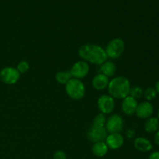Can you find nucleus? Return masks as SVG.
<instances>
[{"label":"nucleus","mask_w":159,"mask_h":159,"mask_svg":"<svg viewBox=\"0 0 159 159\" xmlns=\"http://www.w3.org/2000/svg\"><path fill=\"white\" fill-rule=\"evenodd\" d=\"M79 55L85 61L97 65H101L108 59L105 49L93 43L82 45L79 49Z\"/></svg>","instance_id":"obj_1"},{"label":"nucleus","mask_w":159,"mask_h":159,"mask_svg":"<svg viewBox=\"0 0 159 159\" xmlns=\"http://www.w3.org/2000/svg\"><path fill=\"white\" fill-rule=\"evenodd\" d=\"M108 93L113 99H123L129 96L130 89V81L124 76H117L109 82Z\"/></svg>","instance_id":"obj_2"},{"label":"nucleus","mask_w":159,"mask_h":159,"mask_svg":"<svg viewBox=\"0 0 159 159\" xmlns=\"http://www.w3.org/2000/svg\"><path fill=\"white\" fill-rule=\"evenodd\" d=\"M65 92L73 100H80L85 94V87L80 79L71 78L65 84Z\"/></svg>","instance_id":"obj_3"},{"label":"nucleus","mask_w":159,"mask_h":159,"mask_svg":"<svg viewBox=\"0 0 159 159\" xmlns=\"http://www.w3.org/2000/svg\"><path fill=\"white\" fill-rule=\"evenodd\" d=\"M125 49V43L121 38L116 37L110 40L107 45L105 49V52L107 54V58L114 59L119 58L124 53Z\"/></svg>","instance_id":"obj_4"},{"label":"nucleus","mask_w":159,"mask_h":159,"mask_svg":"<svg viewBox=\"0 0 159 159\" xmlns=\"http://www.w3.org/2000/svg\"><path fill=\"white\" fill-rule=\"evenodd\" d=\"M20 73L16 68L5 67L0 71V79L2 82L7 85H14L19 81Z\"/></svg>","instance_id":"obj_5"},{"label":"nucleus","mask_w":159,"mask_h":159,"mask_svg":"<svg viewBox=\"0 0 159 159\" xmlns=\"http://www.w3.org/2000/svg\"><path fill=\"white\" fill-rule=\"evenodd\" d=\"M124 127V121L120 115L113 114L107 120L105 129L107 133H120Z\"/></svg>","instance_id":"obj_6"},{"label":"nucleus","mask_w":159,"mask_h":159,"mask_svg":"<svg viewBox=\"0 0 159 159\" xmlns=\"http://www.w3.org/2000/svg\"><path fill=\"white\" fill-rule=\"evenodd\" d=\"M69 71L72 78L82 79L88 75L89 72V65L85 61H79L72 65Z\"/></svg>","instance_id":"obj_7"},{"label":"nucleus","mask_w":159,"mask_h":159,"mask_svg":"<svg viewBox=\"0 0 159 159\" xmlns=\"http://www.w3.org/2000/svg\"><path fill=\"white\" fill-rule=\"evenodd\" d=\"M97 106L101 113H103L105 115L109 114L114 110V99L110 95H102L98 99Z\"/></svg>","instance_id":"obj_8"},{"label":"nucleus","mask_w":159,"mask_h":159,"mask_svg":"<svg viewBox=\"0 0 159 159\" xmlns=\"http://www.w3.org/2000/svg\"><path fill=\"white\" fill-rule=\"evenodd\" d=\"M107 136V131L105 127H92L87 132V138L93 143L104 141Z\"/></svg>","instance_id":"obj_9"},{"label":"nucleus","mask_w":159,"mask_h":159,"mask_svg":"<svg viewBox=\"0 0 159 159\" xmlns=\"http://www.w3.org/2000/svg\"><path fill=\"white\" fill-rule=\"evenodd\" d=\"M124 137L120 134V133L109 134L105 139V143L107 147L111 150H117L120 148L124 144Z\"/></svg>","instance_id":"obj_10"},{"label":"nucleus","mask_w":159,"mask_h":159,"mask_svg":"<svg viewBox=\"0 0 159 159\" xmlns=\"http://www.w3.org/2000/svg\"><path fill=\"white\" fill-rule=\"evenodd\" d=\"M154 113V107L148 101H144L138 103L137 107L135 114L141 119H148L151 117Z\"/></svg>","instance_id":"obj_11"},{"label":"nucleus","mask_w":159,"mask_h":159,"mask_svg":"<svg viewBox=\"0 0 159 159\" xmlns=\"http://www.w3.org/2000/svg\"><path fill=\"white\" fill-rule=\"evenodd\" d=\"M138 105V102L137 99L128 96L123 99L122 103H121V110L125 115L131 116L135 113Z\"/></svg>","instance_id":"obj_12"},{"label":"nucleus","mask_w":159,"mask_h":159,"mask_svg":"<svg viewBox=\"0 0 159 159\" xmlns=\"http://www.w3.org/2000/svg\"><path fill=\"white\" fill-rule=\"evenodd\" d=\"M134 146L136 150L141 152H151L153 148V146H152L151 141L143 137H138V138H135L134 141Z\"/></svg>","instance_id":"obj_13"},{"label":"nucleus","mask_w":159,"mask_h":159,"mask_svg":"<svg viewBox=\"0 0 159 159\" xmlns=\"http://www.w3.org/2000/svg\"><path fill=\"white\" fill-rule=\"evenodd\" d=\"M109 82H110V80H109L108 77L101 74V73H99L96 75H95L93 79L92 85L95 89L101 91V90H103L106 88H107Z\"/></svg>","instance_id":"obj_14"},{"label":"nucleus","mask_w":159,"mask_h":159,"mask_svg":"<svg viewBox=\"0 0 159 159\" xmlns=\"http://www.w3.org/2000/svg\"><path fill=\"white\" fill-rule=\"evenodd\" d=\"M116 71V66L113 61H106L103 64H102L99 68V72L104 75L107 77H113Z\"/></svg>","instance_id":"obj_15"},{"label":"nucleus","mask_w":159,"mask_h":159,"mask_svg":"<svg viewBox=\"0 0 159 159\" xmlns=\"http://www.w3.org/2000/svg\"><path fill=\"white\" fill-rule=\"evenodd\" d=\"M108 147L105 141H99V142H96L93 144L92 147V152L95 156L98 158H102L104 157L108 152Z\"/></svg>","instance_id":"obj_16"},{"label":"nucleus","mask_w":159,"mask_h":159,"mask_svg":"<svg viewBox=\"0 0 159 159\" xmlns=\"http://www.w3.org/2000/svg\"><path fill=\"white\" fill-rule=\"evenodd\" d=\"M144 127L147 133H155L159 129V120L158 118L151 116V117L146 119Z\"/></svg>","instance_id":"obj_17"},{"label":"nucleus","mask_w":159,"mask_h":159,"mask_svg":"<svg viewBox=\"0 0 159 159\" xmlns=\"http://www.w3.org/2000/svg\"><path fill=\"white\" fill-rule=\"evenodd\" d=\"M71 75L69 71H61L55 75V79L58 83L65 85L71 79Z\"/></svg>","instance_id":"obj_18"},{"label":"nucleus","mask_w":159,"mask_h":159,"mask_svg":"<svg viewBox=\"0 0 159 159\" xmlns=\"http://www.w3.org/2000/svg\"><path fill=\"white\" fill-rule=\"evenodd\" d=\"M106 122H107V117L103 113H99L96 115V117L93 120V127H105Z\"/></svg>","instance_id":"obj_19"},{"label":"nucleus","mask_w":159,"mask_h":159,"mask_svg":"<svg viewBox=\"0 0 159 159\" xmlns=\"http://www.w3.org/2000/svg\"><path fill=\"white\" fill-rule=\"evenodd\" d=\"M144 94V91L138 85H134L133 87H130V92H129V96L135 99H138L141 98Z\"/></svg>","instance_id":"obj_20"},{"label":"nucleus","mask_w":159,"mask_h":159,"mask_svg":"<svg viewBox=\"0 0 159 159\" xmlns=\"http://www.w3.org/2000/svg\"><path fill=\"white\" fill-rule=\"evenodd\" d=\"M157 95H158V93H157L155 88H153V87H148V88L144 91L143 96H144L146 100L150 102V101L154 100V99L156 98Z\"/></svg>","instance_id":"obj_21"},{"label":"nucleus","mask_w":159,"mask_h":159,"mask_svg":"<svg viewBox=\"0 0 159 159\" xmlns=\"http://www.w3.org/2000/svg\"><path fill=\"white\" fill-rule=\"evenodd\" d=\"M16 69L18 70L20 74H24L27 72L30 69V64L26 61H21L17 65Z\"/></svg>","instance_id":"obj_22"},{"label":"nucleus","mask_w":159,"mask_h":159,"mask_svg":"<svg viewBox=\"0 0 159 159\" xmlns=\"http://www.w3.org/2000/svg\"><path fill=\"white\" fill-rule=\"evenodd\" d=\"M54 159H67V155L64 151H57L54 154Z\"/></svg>","instance_id":"obj_23"},{"label":"nucleus","mask_w":159,"mask_h":159,"mask_svg":"<svg viewBox=\"0 0 159 159\" xmlns=\"http://www.w3.org/2000/svg\"><path fill=\"white\" fill-rule=\"evenodd\" d=\"M148 159H159V151H155V152H152L149 155Z\"/></svg>","instance_id":"obj_24"},{"label":"nucleus","mask_w":159,"mask_h":159,"mask_svg":"<svg viewBox=\"0 0 159 159\" xmlns=\"http://www.w3.org/2000/svg\"><path fill=\"white\" fill-rule=\"evenodd\" d=\"M154 141H155V144L159 146V129L155 132V137H154Z\"/></svg>","instance_id":"obj_25"},{"label":"nucleus","mask_w":159,"mask_h":159,"mask_svg":"<svg viewBox=\"0 0 159 159\" xmlns=\"http://www.w3.org/2000/svg\"><path fill=\"white\" fill-rule=\"evenodd\" d=\"M135 134V132L133 130H132V129H130V130H128L127 131V138H133L134 137V135Z\"/></svg>","instance_id":"obj_26"},{"label":"nucleus","mask_w":159,"mask_h":159,"mask_svg":"<svg viewBox=\"0 0 159 159\" xmlns=\"http://www.w3.org/2000/svg\"><path fill=\"white\" fill-rule=\"evenodd\" d=\"M155 89H156L157 93L159 94V80L156 82V84H155Z\"/></svg>","instance_id":"obj_27"},{"label":"nucleus","mask_w":159,"mask_h":159,"mask_svg":"<svg viewBox=\"0 0 159 159\" xmlns=\"http://www.w3.org/2000/svg\"><path fill=\"white\" fill-rule=\"evenodd\" d=\"M157 118H158V120H159V110H158V116H157Z\"/></svg>","instance_id":"obj_28"}]
</instances>
